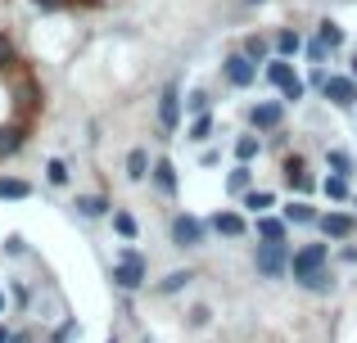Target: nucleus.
I'll return each instance as SVG.
<instances>
[{
  "label": "nucleus",
  "instance_id": "obj_33",
  "mask_svg": "<svg viewBox=\"0 0 357 343\" xmlns=\"http://www.w3.org/2000/svg\"><path fill=\"white\" fill-rule=\"evenodd\" d=\"M18 145H23V136H18V131H0V154H14Z\"/></svg>",
  "mask_w": 357,
  "mask_h": 343
},
{
  "label": "nucleus",
  "instance_id": "obj_40",
  "mask_svg": "<svg viewBox=\"0 0 357 343\" xmlns=\"http://www.w3.org/2000/svg\"><path fill=\"white\" fill-rule=\"evenodd\" d=\"M253 5H258V0H253Z\"/></svg>",
  "mask_w": 357,
  "mask_h": 343
},
{
  "label": "nucleus",
  "instance_id": "obj_27",
  "mask_svg": "<svg viewBox=\"0 0 357 343\" xmlns=\"http://www.w3.org/2000/svg\"><path fill=\"white\" fill-rule=\"evenodd\" d=\"M45 176H50V185H63V181H68V168H63V159H50V163H45Z\"/></svg>",
  "mask_w": 357,
  "mask_h": 343
},
{
  "label": "nucleus",
  "instance_id": "obj_13",
  "mask_svg": "<svg viewBox=\"0 0 357 343\" xmlns=\"http://www.w3.org/2000/svg\"><path fill=\"white\" fill-rule=\"evenodd\" d=\"M154 185H158L163 194H176V168H172L167 159H158V163H154Z\"/></svg>",
  "mask_w": 357,
  "mask_h": 343
},
{
  "label": "nucleus",
  "instance_id": "obj_7",
  "mask_svg": "<svg viewBox=\"0 0 357 343\" xmlns=\"http://www.w3.org/2000/svg\"><path fill=\"white\" fill-rule=\"evenodd\" d=\"M326 99L331 104H340V109H353L357 104V77H326Z\"/></svg>",
  "mask_w": 357,
  "mask_h": 343
},
{
  "label": "nucleus",
  "instance_id": "obj_25",
  "mask_svg": "<svg viewBox=\"0 0 357 343\" xmlns=\"http://www.w3.org/2000/svg\"><path fill=\"white\" fill-rule=\"evenodd\" d=\"M249 181H253V172L240 163V168L231 172V181H227V185H231V194H244V190H249Z\"/></svg>",
  "mask_w": 357,
  "mask_h": 343
},
{
  "label": "nucleus",
  "instance_id": "obj_18",
  "mask_svg": "<svg viewBox=\"0 0 357 343\" xmlns=\"http://www.w3.org/2000/svg\"><path fill=\"white\" fill-rule=\"evenodd\" d=\"M258 235L262 239H285V221H280V217H262V212H258Z\"/></svg>",
  "mask_w": 357,
  "mask_h": 343
},
{
  "label": "nucleus",
  "instance_id": "obj_35",
  "mask_svg": "<svg viewBox=\"0 0 357 343\" xmlns=\"http://www.w3.org/2000/svg\"><path fill=\"white\" fill-rule=\"evenodd\" d=\"M9 339H14V335H9V330H5V326H0V343H9Z\"/></svg>",
  "mask_w": 357,
  "mask_h": 343
},
{
  "label": "nucleus",
  "instance_id": "obj_32",
  "mask_svg": "<svg viewBox=\"0 0 357 343\" xmlns=\"http://www.w3.org/2000/svg\"><path fill=\"white\" fill-rule=\"evenodd\" d=\"M331 168L340 172V176H349V172H353V159H349L344 150H331Z\"/></svg>",
  "mask_w": 357,
  "mask_h": 343
},
{
  "label": "nucleus",
  "instance_id": "obj_37",
  "mask_svg": "<svg viewBox=\"0 0 357 343\" xmlns=\"http://www.w3.org/2000/svg\"><path fill=\"white\" fill-rule=\"evenodd\" d=\"M0 312H5V289H0Z\"/></svg>",
  "mask_w": 357,
  "mask_h": 343
},
{
  "label": "nucleus",
  "instance_id": "obj_22",
  "mask_svg": "<svg viewBox=\"0 0 357 343\" xmlns=\"http://www.w3.org/2000/svg\"><path fill=\"white\" fill-rule=\"evenodd\" d=\"M236 159H240V163L258 159V136H240V141H236Z\"/></svg>",
  "mask_w": 357,
  "mask_h": 343
},
{
  "label": "nucleus",
  "instance_id": "obj_1",
  "mask_svg": "<svg viewBox=\"0 0 357 343\" xmlns=\"http://www.w3.org/2000/svg\"><path fill=\"white\" fill-rule=\"evenodd\" d=\"M326 262H331V248H326V244H303V248L289 253V276H294L298 285H307L312 276L326 271Z\"/></svg>",
  "mask_w": 357,
  "mask_h": 343
},
{
  "label": "nucleus",
  "instance_id": "obj_9",
  "mask_svg": "<svg viewBox=\"0 0 357 343\" xmlns=\"http://www.w3.org/2000/svg\"><path fill=\"white\" fill-rule=\"evenodd\" d=\"M317 226H321L331 239H349L357 230V221L349 217V212H326V217H317Z\"/></svg>",
  "mask_w": 357,
  "mask_h": 343
},
{
  "label": "nucleus",
  "instance_id": "obj_6",
  "mask_svg": "<svg viewBox=\"0 0 357 343\" xmlns=\"http://www.w3.org/2000/svg\"><path fill=\"white\" fill-rule=\"evenodd\" d=\"M222 72H227V81H231V86H253V77H258V63H253L249 59V54H231V59L227 63H222Z\"/></svg>",
  "mask_w": 357,
  "mask_h": 343
},
{
  "label": "nucleus",
  "instance_id": "obj_8",
  "mask_svg": "<svg viewBox=\"0 0 357 343\" xmlns=\"http://www.w3.org/2000/svg\"><path fill=\"white\" fill-rule=\"evenodd\" d=\"M158 122H163V131L181 127V95H176V86H167L163 99H158Z\"/></svg>",
  "mask_w": 357,
  "mask_h": 343
},
{
  "label": "nucleus",
  "instance_id": "obj_34",
  "mask_svg": "<svg viewBox=\"0 0 357 343\" xmlns=\"http://www.w3.org/2000/svg\"><path fill=\"white\" fill-rule=\"evenodd\" d=\"M9 54H14V45H9V41H5V36H0V63H5V59H9Z\"/></svg>",
  "mask_w": 357,
  "mask_h": 343
},
{
  "label": "nucleus",
  "instance_id": "obj_10",
  "mask_svg": "<svg viewBox=\"0 0 357 343\" xmlns=\"http://www.w3.org/2000/svg\"><path fill=\"white\" fill-rule=\"evenodd\" d=\"M280 118H285V113H280V104H253V109H249V122L262 127V131L280 127Z\"/></svg>",
  "mask_w": 357,
  "mask_h": 343
},
{
  "label": "nucleus",
  "instance_id": "obj_39",
  "mask_svg": "<svg viewBox=\"0 0 357 343\" xmlns=\"http://www.w3.org/2000/svg\"><path fill=\"white\" fill-rule=\"evenodd\" d=\"M109 343H118V339H109Z\"/></svg>",
  "mask_w": 357,
  "mask_h": 343
},
{
  "label": "nucleus",
  "instance_id": "obj_24",
  "mask_svg": "<svg viewBox=\"0 0 357 343\" xmlns=\"http://www.w3.org/2000/svg\"><path fill=\"white\" fill-rule=\"evenodd\" d=\"M326 194H331V199H349V176H326Z\"/></svg>",
  "mask_w": 357,
  "mask_h": 343
},
{
  "label": "nucleus",
  "instance_id": "obj_2",
  "mask_svg": "<svg viewBox=\"0 0 357 343\" xmlns=\"http://www.w3.org/2000/svg\"><path fill=\"white\" fill-rule=\"evenodd\" d=\"M253 266H258L267 280L285 276V271H289V244H285V239H262L258 253H253Z\"/></svg>",
  "mask_w": 357,
  "mask_h": 343
},
{
  "label": "nucleus",
  "instance_id": "obj_36",
  "mask_svg": "<svg viewBox=\"0 0 357 343\" xmlns=\"http://www.w3.org/2000/svg\"><path fill=\"white\" fill-rule=\"evenodd\" d=\"M9 343H27V339H23V335H14V339H9Z\"/></svg>",
  "mask_w": 357,
  "mask_h": 343
},
{
  "label": "nucleus",
  "instance_id": "obj_5",
  "mask_svg": "<svg viewBox=\"0 0 357 343\" xmlns=\"http://www.w3.org/2000/svg\"><path fill=\"white\" fill-rule=\"evenodd\" d=\"M172 244L176 248H199L204 244V221L199 217H172Z\"/></svg>",
  "mask_w": 357,
  "mask_h": 343
},
{
  "label": "nucleus",
  "instance_id": "obj_23",
  "mask_svg": "<svg viewBox=\"0 0 357 343\" xmlns=\"http://www.w3.org/2000/svg\"><path fill=\"white\" fill-rule=\"evenodd\" d=\"M190 280H195L190 271H172V276H167L163 285H158V294H176V289H185V285H190Z\"/></svg>",
  "mask_w": 357,
  "mask_h": 343
},
{
  "label": "nucleus",
  "instance_id": "obj_19",
  "mask_svg": "<svg viewBox=\"0 0 357 343\" xmlns=\"http://www.w3.org/2000/svg\"><path fill=\"white\" fill-rule=\"evenodd\" d=\"M271 203H276V194H271V190H253V194H244V208H249V212H267Z\"/></svg>",
  "mask_w": 357,
  "mask_h": 343
},
{
  "label": "nucleus",
  "instance_id": "obj_12",
  "mask_svg": "<svg viewBox=\"0 0 357 343\" xmlns=\"http://www.w3.org/2000/svg\"><path fill=\"white\" fill-rule=\"evenodd\" d=\"M213 230H218V235H231V239H236V235H244L249 226H244L240 212H218V217H213Z\"/></svg>",
  "mask_w": 357,
  "mask_h": 343
},
{
  "label": "nucleus",
  "instance_id": "obj_31",
  "mask_svg": "<svg viewBox=\"0 0 357 343\" xmlns=\"http://www.w3.org/2000/svg\"><path fill=\"white\" fill-rule=\"evenodd\" d=\"M185 113H195V118H199V113H208V95H204V90H195V95L185 99Z\"/></svg>",
  "mask_w": 357,
  "mask_h": 343
},
{
  "label": "nucleus",
  "instance_id": "obj_20",
  "mask_svg": "<svg viewBox=\"0 0 357 343\" xmlns=\"http://www.w3.org/2000/svg\"><path fill=\"white\" fill-rule=\"evenodd\" d=\"M285 221H298V226H307V221H317L312 203H303V199H298V203H289V208H285Z\"/></svg>",
  "mask_w": 357,
  "mask_h": 343
},
{
  "label": "nucleus",
  "instance_id": "obj_21",
  "mask_svg": "<svg viewBox=\"0 0 357 343\" xmlns=\"http://www.w3.org/2000/svg\"><path fill=\"white\" fill-rule=\"evenodd\" d=\"M321 41L331 45V50H340V45H344V27H340V23H331V18H326V23H321Z\"/></svg>",
  "mask_w": 357,
  "mask_h": 343
},
{
  "label": "nucleus",
  "instance_id": "obj_26",
  "mask_svg": "<svg viewBox=\"0 0 357 343\" xmlns=\"http://www.w3.org/2000/svg\"><path fill=\"white\" fill-rule=\"evenodd\" d=\"M208 131H213L208 113H199V118H195V122H190V131H185V136H190V141H208Z\"/></svg>",
  "mask_w": 357,
  "mask_h": 343
},
{
  "label": "nucleus",
  "instance_id": "obj_29",
  "mask_svg": "<svg viewBox=\"0 0 357 343\" xmlns=\"http://www.w3.org/2000/svg\"><path fill=\"white\" fill-rule=\"evenodd\" d=\"M303 289H312V294H331L335 289V280H331V271H321V276H312V280L303 285Z\"/></svg>",
  "mask_w": 357,
  "mask_h": 343
},
{
  "label": "nucleus",
  "instance_id": "obj_16",
  "mask_svg": "<svg viewBox=\"0 0 357 343\" xmlns=\"http://www.w3.org/2000/svg\"><path fill=\"white\" fill-rule=\"evenodd\" d=\"M32 185L27 181H14V176H0V199H27Z\"/></svg>",
  "mask_w": 357,
  "mask_h": 343
},
{
  "label": "nucleus",
  "instance_id": "obj_4",
  "mask_svg": "<svg viewBox=\"0 0 357 343\" xmlns=\"http://www.w3.org/2000/svg\"><path fill=\"white\" fill-rule=\"evenodd\" d=\"M267 81H271V86H280V95H285V99H294V104L303 99V81L294 77L289 59H271V63H267Z\"/></svg>",
  "mask_w": 357,
  "mask_h": 343
},
{
  "label": "nucleus",
  "instance_id": "obj_17",
  "mask_svg": "<svg viewBox=\"0 0 357 343\" xmlns=\"http://www.w3.org/2000/svg\"><path fill=\"white\" fill-rule=\"evenodd\" d=\"M298 50H303V36L298 32H280L276 36V54L280 59H289V54H298Z\"/></svg>",
  "mask_w": 357,
  "mask_h": 343
},
{
  "label": "nucleus",
  "instance_id": "obj_30",
  "mask_svg": "<svg viewBox=\"0 0 357 343\" xmlns=\"http://www.w3.org/2000/svg\"><path fill=\"white\" fill-rule=\"evenodd\" d=\"M114 230H118L122 239H131V235H136V221H131L127 212H114Z\"/></svg>",
  "mask_w": 357,
  "mask_h": 343
},
{
  "label": "nucleus",
  "instance_id": "obj_28",
  "mask_svg": "<svg viewBox=\"0 0 357 343\" xmlns=\"http://www.w3.org/2000/svg\"><path fill=\"white\" fill-rule=\"evenodd\" d=\"M244 54H249L253 63H258V59H267V41H262V36H249V41H244Z\"/></svg>",
  "mask_w": 357,
  "mask_h": 343
},
{
  "label": "nucleus",
  "instance_id": "obj_15",
  "mask_svg": "<svg viewBox=\"0 0 357 343\" xmlns=\"http://www.w3.org/2000/svg\"><path fill=\"white\" fill-rule=\"evenodd\" d=\"M127 176H131V181H145V176H149V154L145 150L127 154Z\"/></svg>",
  "mask_w": 357,
  "mask_h": 343
},
{
  "label": "nucleus",
  "instance_id": "obj_3",
  "mask_svg": "<svg viewBox=\"0 0 357 343\" xmlns=\"http://www.w3.org/2000/svg\"><path fill=\"white\" fill-rule=\"evenodd\" d=\"M114 285L118 289H140V285H145V257L136 253V248H122V257L114 262Z\"/></svg>",
  "mask_w": 357,
  "mask_h": 343
},
{
  "label": "nucleus",
  "instance_id": "obj_11",
  "mask_svg": "<svg viewBox=\"0 0 357 343\" xmlns=\"http://www.w3.org/2000/svg\"><path fill=\"white\" fill-rule=\"evenodd\" d=\"M285 181H289V190H298V194L312 190V176L303 172V159H285Z\"/></svg>",
  "mask_w": 357,
  "mask_h": 343
},
{
  "label": "nucleus",
  "instance_id": "obj_38",
  "mask_svg": "<svg viewBox=\"0 0 357 343\" xmlns=\"http://www.w3.org/2000/svg\"><path fill=\"white\" fill-rule=\"evenodd\" d=\"M353 77H357V54H353Z\"/></svg>",
  "mask_w": 357,
  "mask_h": 343
},
{
  "label": "nucleus",
  "instance_id": "obj_14",
  "mask_svg": "<svg viewBox=\"0 0 357 343\" xmlns=\"http://www.w3.org/2000/svg\"><path fill=\"white\" fill-rule=\"evenodd\" d=\"M73 208H77L82 217H105V212H109V203L100 199V194H77V203H73Z\"/></svg>",
  "mask_w": 357,
  "mask_h": 343
}]
</instances>
